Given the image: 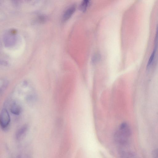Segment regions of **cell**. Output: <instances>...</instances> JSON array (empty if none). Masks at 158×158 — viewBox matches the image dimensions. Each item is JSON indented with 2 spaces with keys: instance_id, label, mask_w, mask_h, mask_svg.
<instances>
[{
  "instance_id": "1",
  "label": "cell",
  "mask_w": 158,
  "mask_h": 158,
  "mask_svg": "<svg viewBox=\"0 0 158 158\" xmlns=\"http://www.w3.org/2000/svg\"><path fill=\"white\" fill-rule=\"evenodd\" d=\"M131 135V131L128 124L126 122L122 123L116 132L115 139L117 143L120 146H125L129 142Z\"/></svg>"
},
{
  "instance_id": "2",
  "label": "cell",
  "mask_w": 158,
  "mask_h": 158,
  "mask_svg": "<svg viewBox=\"0 0 158 158\" xmlns=\"http://www.w3.org/2000/svg\"><path fill=\"white\" fill-rule=\"evenodd\" d=\"M10 118L9 114L6 108H3L0 116V124L2 129L4 131L7 130L9 128Z\"/></svg>"
},
{
  "instance_id": "3",
  "label": "cell",
  "mask_w": 158,
  "mask_h": 158,
  "mask_svg": "<svg viewBox=\"0 0 158 158\" xmlns=\"http://www.w3.org/2000/svg\"><path fill=\"white\" fill-rule=\"evenodd\" d=\"M28 129L27 125H24L20 127L16 131L15 134V138L17 140L22 139L26 135Z\"/></svg>"
},
{
  "instance_id": "4",
  "label": "cell",
  "mask_w": 158,
  "mask_h": 158,
  "mask_svg": "<svg viewBox=\"0 0 158 158\" xmlns=\"http://www.w3.org/2000/svg\"><path fill=\"white\" fill-rule=\"evenodd\" d=\"M76 6L72 5L69 7L64 11L62 16V20L64 22L68 20L74 12Z\"/></svg>"
},
{
  "instance_id": "5",
  "label": "cell",
  "mask_w": 158,
  "mask_h": 158,
  "mask_svg": "<svg viewBox=\"0 0 158 158\" xmlns=\"http://www.w3.org/2000/svg\"><path fill=\"white\" fill-rule=\"evenodd\" d=\"M10 110L13 114L17 115L21 113L22 108L19 103L14 101L12 103L10 106Z\"/></svg>"
},
{
  "instance_id": "6",
  "label": "cell",
  "mask_w": 158,
  "mask_h": 158,
  "mask_svg": "<svg viewBox=\"0 0 158 158\" xmlns=\"http://www.w3.org/2000/svg\"><path fill=\"white\" fill-rule=\"evenodd\" d=\"M89 0H85L82 1L80 5V10L82 12H85L89 6Z\"/></svg>"
},
{
  "instance_id": "7",
  "label": "cell",
  "mask_w": 158,
  "mask_h": 158,
  "mask_svg": "<svg viewBox=\"0 0 158 158\" xmlns=\"http://www.w3.org/2000/svg\"><path fill=\"white\" fill-rule=\"evenodd\" d=\"M156 50L154 49L151 55H150L149 60L148 61L147 67V68H149L152 64V61L154 59V56L156 53Z\"/></svg>"
},
{
  "instance_id": "8",
  "label": "cell",
  "mask_w": 158,
  "mask_h": 158,
  "mask_svg": "<svg viewBox=\"0 0 158 158\" xmlns=\"http://www.w3.org/2000/svg\"><path fill=\"white\" fill-rule=\"evenodd\" d=\"M158 44V24L157 25L156 28V33L154 39V49L156 50Z\"/></svg>"
},
{
  "instance_id": "9",
  "label": "cell",
  "mask_w": 158,
  "mask_h": 158,
  "mask_svg": "<svg viewBox=\"0 0 158 158\" xmlns=\"http://www.w3.org/2000/svg\"><path fill=\"white\" fill-rule=\"evenodd\" d=\"M100 56L98 55H95L93 57L92 59V62L93 63H95L99 59V57Z\"/></svg>"
},
{
  "instance_id": "10",
  "label": "cell",
  "mask_w": 158,
  "mask_h": 158,
  "mask_svg": "<svg viewBox=\"0 0 158 158\" xmlns=\"http://www.w3.org/2000/svg\"><path fill=\"white\" fill-rule=\"evenodd\" d=\"M154 158H158V149L155 150L153 152Z\"/></svg>"
}]
</instances>
